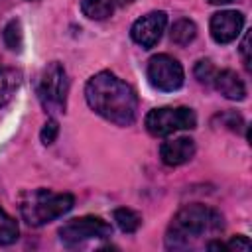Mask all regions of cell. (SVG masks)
Masks as SVG:
<instances>
[{
  "instance_id": "6da1fadb",
  "label": "cell",
  "mask_w": 252,
  "mask_h": 252,
  "mask_svg": "<svg viewBox=\"0 0 252 252\" xmlns=\"http://www.w3.org/2000/svg\"><path fill=\"white\" fill-rule=\"evenodd\" d=\"M85 98L96 114L116 126H130L136 120L138 96L134 89L110 71H100L89 79Z\"/></svg>"
},
{
  "instance_id": "7a4b0ae2",
  "label": "cell",
  "mask_w": 252,
  "mask_h": 252,
  "mask_svg": "<svg viewBox=\"0 0 252 252\" xmlns=\"http://www.w3.org/2000/svg\"><path fill=\"white\" fill-rule=\"evenodd\" d=\"M224 226L222 215L207 205H185L171 219L165 232V246L169 250H189L203 236H215Z\"/></svg>"
},
{
  "instance_id": "3957f363",
  "label": "cell",
  "mask_w": 252,
  "mask_h": 252,
  "mask_svg": "<svg viewBox=\"0 0 252 252\" xmlns=\"http://www.w3.org/2000/svg\"><path fill=\"white\" fill-rule=\"evenodd\" d=\"M75 205L71 193H55L51 189H32L20 195V215L30 226H43L65 213Z\"/></svg>"
},
{
  "instance_id": "277c9868",
  "label": "cell",
  "mask_w": 252,
  "mask_h": 252,
  "mask_svg": "<svg viewBox=\"0 0 252 252\" xmlns=\"http://www.w3.org/2000/svg\"><path fill=\"white\" fill-rule=\"evenodd\" d=\"M69 79L59 61H51L43 67L37 81V96L47 114H61L67 106Z\"/></svg>"
},
{
  "instance_id": "5b68a950",
  "label": "cell",
  "mask_w": 252,
  "mask_h": 252,
  "mask_svg": "<svg viewBox=\"0 0 252 252\" xmlns=\"http://www.w3.org/2000/svg\"><path fill=\"white\" fill-rule=\"evenodd\" d=\"M146 130L156 136V138H163L169 136L177 130H193L197 126V114L193 112V108L187 106H163V108H154L146 114Z\"/></svg>"
},
{
  "instance_id": "8992f818",
  "label": "cell",
  "mask_w": 252,
  "mask_h": 252,
  "mask_svg": "<svg viewBox=\"0 0 252 252\" xmlns=\"http://www.w3.org/2000/svg\"><path fill=\"white\" fill-rule=\"evenodd\" d=\"M110 234H112L110 222H106L100 217H93V215L71 219L59 228V238L67 246H75V244L96 240V238H108Z\"/></svg>"
},
{
  "instance_id": "52a82bcc",
  "label": "cell",
  "mask_w": 252,
  "mask_h": 252,
  "mask_svg": "<svg viewBox=\"0 0 252 252\" xmlns=\"http://www.w3.org/2000/svg\"><path fill=\"white\" fill-rule=\"evenodd\" d=\"M146 75H148L150 85L154 89L161 91V93H173V91H177L183 85V79H185V73H183L181 63L175 57L167 55V53L154 55L148 61Z\"/></svg>"
},
{
  "instance_id": "ba28073f",
  "label": "cell",
  "mask_w": 252,
  "mask_h": 252,
  "mask_svg": "<svg viewBox=\"0 0 252 252\" xmlns=\"http://www.w3.org/2000/svg\"><path fill=\"white\" fill-rule=\"evenodd\" d=\"M165 26H167V14L165 12H161V10L150 12L142 18H138L132 24L130 35L144 49H152L161 39V35L165 32Z\"/></svg>"
},
{
  "instance_id": "9c48e42d",
  "label": "cell",
  "mask_w": 252,
  "mask_h": 252,
  "mask_svg": "<svg viewBox=\"0 0 252 252\" xmlns=\"http://www.w3.org/2000/svg\"><path fill=\"white\" fill-rule=\"evenodd\" d=\"M242 28H244V14L236 10H220L213 14L211 24H209L213 39L220 45L234 41L240 35Z\"/></svg>"
},
{
  "instance_id": "30bf717a",
  "label": "cell",
  "mask_w": 252,
  "mask_h": 252,
  "mask_svg": "<svg viewBox=\"0 0 252 252\" xmlns=\"http://www.w3.org/2000/svg\"><path fill=\"white\" fill-rule=\"evenodd\" d=\"M193 156H195V142L191 138H187V136L165 140L159 146V158H161V161L165 165H171V167L189 161Z\"/></svg>"
},
{
  "instance_id": "8fae6325",
  "label": "cell",
  "mask_w": 252,
  "mask_h": 252,
  "mask_svg": "<svg viewBox=\"0 0 252 252\" xmlns=\"http://www.w3.org/2000/svg\"><path fill=\"white\" fill-rule=\"evenodd\" d=\"M215 89L228 100H244L246 98V85L232 69H222L215 73L213 79Z\"/></svg>"
},
{
  "instance_id": "7c38bea8",
  "label": "cell",
  "mask_w": 252,
  "mask_h": 252,
  "mask_svg": "<svg viewBox=\"0 0 252 252\" xmlns=\"http://www.w3.org/2000/svg\"><path fill=\"white\" fill-rule=\"evenodd\" d=\"M20 71L12 67H0V108L12 100L20 87Z\"/></svg>"
},
{
  "instance_id": "4fadbf2b",
  "label": "cell",
  "mask_w": 252,
  "mask_h": 252,
  "mask_svg": "<svg viewBox=\"0 0 252 252\" xmlns=\"http://www.w3.org/2000/svg\"><path fill=\"white\" fill-rule=\"evenodd\" d=\"M169 35H171V41L173 43H177V45H189L195 39V35H197V26L189 18H179L177 22H173Z\"/></svg>"
},
{
  "instance_id": "5bb4252c",
  "label": "cell",
  "mask_w": 252,
  "mask_h": 252,
  "mask_svg": "<svg viewBox=\"0 0 252 252\" xmlns=\"http://www.w3.org/2000/svg\"><path fill=\"white\" fill-rule=\"evenodd\" d=\"M81 12L89 20H106L114 12V0H81Z\"/></svg>"
},
{
  "instance_id": "9a60e30c",
  "label": "cell",
  "mask_w": 252,
  "mask_h": 252,
  "mask_svg": "<svg viewBox=\"0 0 252 252\" xmlns=\"http://www.w3.org/2000/svg\"><path fill=\"white\" fill-rule=\"evenodd\" d=\"M114 222L118 224V228H120L122 232L132 234V232H136V230L140 228L142 217H140L136 211L122 207V209H116V211H114Z\"/></svg>"
},
{
  "instance_id": "2e32d148",
  "label": "cell",
  "mask_w": 252,
  "mask_h": 252,
  "mask_svg": "<svg viewBox=\"0 0 252 252\" xmlns=\"http://www.w3.org/2000/svg\"><path fill=\"white\" fill-rule=\"evenodd\" d=\"M20 228L14 217H10L2 207H0V246L14 244L18 240Z\"/></svg>"
},
{
  "instance_id": "e0dca14e",
  "label": "cell",
  "mask_w": 252,
  "mask_h": 252,
  "mask_svg": "<svg viewBox=\"0 0 252 252\" xmlns=\"http://www.w3.org/2000/svg\"><path fill=\"white\" fill-rule=\"evenodd\" d=\"M2 37H4V43H6L8 49H12V51H22V45H24V32H22L20 20H10V22L4 26Z\"/></svg>"
},
{
  "instance_id": "ac0fdd59",
  "label": "cell",
  "mask_w": 252,
  "mask_h": 252,
  "mask_svg": "<svg viewBox=\"0 0 252 252\" xmlns=\"http://www.w3.org/2000/svg\"><path fill=\"white\" fill-rule=\"evenodd\" d=\"M193 73H195V77H197L199 83H203V85H211L213 79H215L217 69H215V65H213L209 59H199V61L195 63Z\"/></svg>"
},
{
  "instance_id": "d6986e66",
  "label": "cell",
  "mask_w": 252,
  "mask_h": 252,
  "mask_svg": "<svg viewBox=\"0 0 252 252\" xmlns=\"http://www.w3.org/2000/svg\"><path fill=\"white\" fill-rule=\"evenodd\" d=\"M57 134H59V124H57L55 118H49V120L43 124V128H41V142H43L45 146H49V144L55 142Z\"/></svg>"
},
{
  "instance_id": "ffe728a7",
  "label": "cell",
  "mask_w": 252,
  "mask_h": 252,
  "mask_svg": "<svg viewBox=\"0 0 252 252\" xmlns=\"http://www.w3.org/2000/svg\"><path fill=\"white\" fill-rule=\"evenodd\" d=\"M220 122H222V126H226V128H230V130H234V132H242V128H244V120H242V116L236 114V112H226V114H222V116H220Z\"/></svg>"
},
{
  "instance_id": "44dd1931",
  "label": "cell",
  "mask_w": 252,
  "mask_h": 252,
  "mask_svg": "<svg viewBox=\"0 0 252 252\" xmlns=\"http://www.w3.org/2000/svg\"><path fill=\"white\" fill-rule=\"evenodd\" d=\"M226 248H230V250H244V252H248V250H250V240H248L246 236L238 234V236H232V238H230V242L226 244Z\"/></svg>"
},
{
  "instance_id": "7402d4cb",
  "label": "cell",
  "mask_w": 252,
  "mask_h": 252,
  "mask_svg": "<svg viewBox=\"0 0 252 252\" xmlns=\"http://www.w3.org/2000/svg\"><path fill=\"white\" fill-rule=\"evenodd\" d=\"M248 41H250V33H246V35H244V39H242V43H240V53H242V57H244V65H246V67L250 65V55H248Z\"/></svg>"
},
{
  "instance_id": "603a6c76",
  "label": "cell",
  "mask_w": 252,
  "mask_h": 252,
  "mask_svg": "<svg viewBox=\"0 0 252 252\" xmlns=\"http://www.w3.org/2000/svg\"><path fill=\"white\" fill-rule=\"evenodd\" d=\"M209 2H211V4H219V6H220V4H228V2H236V0H209Z\"/></svg>"
},
{
  "instance_id": "cb8c5ba5",
  "label": "cell",
  "mask_w": 252,
  "mask_h": 252,
  "mask_svg": "<svg viewBox=\"0 0 252 252\" xmlns=\"http://www.w3.org/2000/svg\"><path fill=\"white\" fill-rule=\"evenodd\" d=\"M114 2H118V4H130V2H134V0H114Z\"/></svg>"
}]
</instances>
